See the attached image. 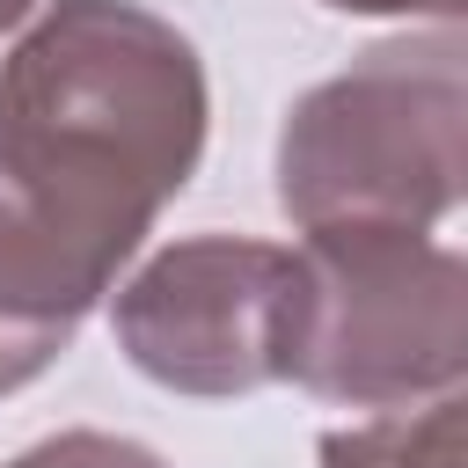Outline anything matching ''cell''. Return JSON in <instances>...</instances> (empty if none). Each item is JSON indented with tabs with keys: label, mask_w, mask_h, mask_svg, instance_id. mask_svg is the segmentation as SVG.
Returning a JSON list of instances; mask_svg holds the SVG:
<instances>
[{
	"label": "cell",
	"mask_w": 468,
	"mask_h": 468,
	"mask_svg": "<svg viewBox=\"0 0 468 468\" xmlns=\"http://www.w3.org/2000/svg\"><path fill=\"white\" fill-rule=\"evenodd\" d=\"M205 124L197 44L139 0H44L0 58V190L117 263L197 176Z\"/></svg>",
	"instance_id": "obj_1"
},
{
	"label": "cell",
	"mask_w": 468,
	"mask_h": 468,
	"mask_svg": "<svg viewBox=\"0 0 468 468\" xmlns=\"http://www.w3.org/2000/svg\"><path fill=\"white\" fill-rule=\"evenodd\" d=\"M468 183V44L461 29L388 37L314 80L278 132V212L322 227L431 234Z\"/></svg>",
	"instance_id": "obj_2"
},
{
	"label": "cell",
	"mask_w": 468,
	"mask_h": 468,
	"mask_svg": "<svg viewBox=\"0 0 468 468\" xmlns=\"http://www.w3.org/2000/svg\"><path fill=\"white\" fill-rule=\"evenodd\" d=\"M468 373V263L410 227H322L292 249L285 380L351 410H402Z\"/></svg>",
	"instance_id": "obj_3"
},
{
	"label": "cell",
	"mask_w": 468,
	"mask_h": 468,
	"mask_svg": "<svg viewBox=\"0 0 468 468\" xmlns=\"http://www.w3.org/2000/svg\"><path fill=\"white\" fill-rule=\"evenodd\" d=\"M117 351L168 395H256L285 380L292 249L249 234H190L110 292Z\"/></svg>",
	"instance_id": "obj_4"
},
{
	"label": "cell",
	"mask_w": 468,
	"mask_h": 468,
	"mask_svg": "<svg viewBox=\"0 0 468 468\" xmlns=\"http://www.w3.org/2000/svg\"><path fill=\"white\" fill-rule=\"evenodd\" d=\"M117 271L124 263L110 249L66 234L58 219L0 190V402L58 366V351L102 307Z\"/></svg>",
	"instance_id": "obj_5"
},
{
	"label": "cell",
	"mask_w": 468,
	"mask_h": 468,
	"mask_svg": "<svg viewBox=\"0 0 468 468\" xmlns=\"http://www.w3.org/2000/svg\"><path fill=\"white\" fill-rule=\"evenodd\" d=\"M322 468H461V388L322 431Z\"/></svg>",
	"instance_id": "obj_6"
},
{
	"label": "cell",
	"mask_w": 468,
	"mask_h": 468,
	"mask_svg": "<svg viewBox=\"0 0 468 468\" xmlns=\"http://www.w3.org/2000/svg\"><path fill=\"white\" fill-rule=\"evenodd\" d=\"M7 468H168V461L117 431H58V439H37L29 453H15Z\"/></svg>",
	"instance_id": "obj_7"
},
{
	"label": "cell",
	"mask_w": 468,
	"mask_h": 468,
	"mask_svg": "<svg viewBox=\"0 0 468 468\" xmlns=\"http://www.w3.org/2000/svg\"><path fill=\"white\" fill-rule=\"evenodd\" d=\"M329 7H344V15H431V22H461V7L468 0H329Z\"/></svg>",
	"instance_id": "obj_8"
},
{
	"label": "cell",
	"mask_w": 468,
	"mask_h": 468,
	"mask_svg": "<svg viewBox=\"0 0 468 468\" xmlns=\"http://www.w3.org/2000/svg\"><path fill=\"white\" fill-rule=\"evenodd\" d=\"M37 7H44V0H0V37H7V29H22Z\"/></svg>",
	"instance_id": "obj_9"
}]
</instances>
